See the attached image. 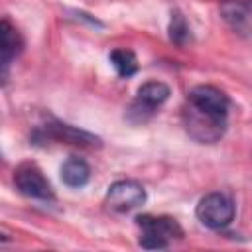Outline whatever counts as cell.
I'll list each match as a JSON object with an SVG mask.
<instances>
[{"label": "cell", "instance_id": "6da1fadb", "mask_svg": "<svg viewBox=\"0 0 252 252\" xmlns=\"http://www.w3.org/2000/svg\"><path fill=\"white\" fill-rule=\"evenodd\" d=\"M185 132L199 144H215L226 132V116L201 108L187 100L181 112Z\"/></svg>", "mask_w": 252, "mask_h": 252}, {"label": "cell", "instance_id": "7a4b0ae2", "mask_svg": "<svg viewBox=\"0 0 252 252\" xmlns=\"http://www.w3.org/2000/svg\"><path fill=\"white\" fill-rule=\"evenodd\" d=\"M136 224L142 230L140 246L148 250H163L173 240L183 236V230L179 222L171 217H152V215H140L136 217Z\"/></svg>", "mask_w": 252, "mask_h": 252}, {"label": "cell", "instance_id": "3957f363", "mask_svg": "<svg viewBox=\"0 0 252 252\" xmlns=\"http://www.w3.org/2000/svg\"><path fill=\"white\" fill-rule=\"evenodd\" d=\"M195 215L203 226L213 228V230H220L232 222L234 203L222 193H209L197 203Z\"/></svg>", "mask_w": 252, "mask_h": 252}, {"label": "cell", "instance_id": "277c9868", "mask_svg": "<svg viewBox=\"0 0 252 252\" xmlns=\"http://www.w3.org/2000/svg\"><path fill=\"white\" fill-rule=\"evenodd\" d=\"M169 98V87L161 81H150L144 83L138 89V96L128 108V118L132 122H146L156 108H159Z\"/></svg>", "mask_w": 252, "mask_h": 252}, {"label": "cell", "instance_id": "5b68a950", "mask_svg": "<svg viewBox=\"0 0 252 252\" xmlns=\"http://www.w3.org/2000/svg\"><path fill=\"white\" fill-rule=\"evenodd\" d=\"M146 201V189L142 187V183L134 181V179H120L114 181L104 197V203L110 211L114 213H128L134 211L138 207H142Z\"/></svg>", "mask_w": 252, "mask_h": 252}, {"label": "cell", "instance_id": "8992f818", "mask_svg": "<svg viewBox=\"0 0 252 252\" xmlns=\"http://www.w3.org/2000/svg\"><path fill=\"white\" fill-rule=\"evenodd\" d=\"M16 189L30 199L37 201H53V189L45 179L43 171L35 163H22L14 171Z\"/></svg>", "mask_w": 252, "mask_h": 252}, {"label": "cell", "instance_id": "52a82bcc", "mask_svg": "<svg viewBox=\"0 0 252 252\" xmlns=\"http://www.w3.org/2000/svg\"><path fill=\"white\" fill-rule=\"evenodd\" d=\"M41 134L49 140H55V142H63V144H69V146H81V148H98L100 146V138L87 132V130H81V128H75L71 124H63V122H49L41 128Z\"/></svg>", "mask_w": 252, "mask_h": 252}, {"label": "cell", "instance_id": "ba28073f", "mask_svg": "<svg viewBox=\"0 0 252 252\" xmlns=\"http://www.w3.org/2000/svg\"><path fill=\"white\" fill-rule=\"evenodd\" d=\"M187 100L201 106V108H207L211 112H217V114H224L228 116V106H230V100L228 96L217 89V87H211V85H197L189 91L187 94Z\"/></svg>", "mask_w": 252, "mask_h": 252}, {"label": "cell", "instance_id": "9c48e42d", "mask_svg": "<svg viewBox=\"0 0 252 252\" xmlns=\"http://www.w3.org/2000/svg\"><path fill=\"white\" fill-rule=\"evenodd\" d=\"M220 16L238 35H252V12L250 4L226 0L220 4Z\"/></svg>", "mask_w": 252, "mask_h": 252}, {"label": "cell", "instance_id": "30bf717a", "mask_svg": "<svg viewBox=\"0 0 252 252\" xmlns=\"http://www.w3.org/2000/svg\"><path fill=\"white\" fill-rule=\"evenodd\" d=\"M61 181L67 185V187H73V189H79V187H85L91 179V167L89 163L83 159V158H77V156H71L63 161L61 169Z\"/></svg>", "mask_w": 252, "mask_h": 252}, {"label": "cell", "instance_id": "8fae6325", "mask_svg": "<svg viewBox=\"0 0 252 252\" xmlns=\"http://www.w3.org/2000/svg\"><path fill=\"white\" fill-rule=\"evenodd\" d=\"M0 30H2V75L6 77L12 59L22 51V37L8 20H2Z\"/></svg>", "mask_w": 252, "mask_h": 252}, {"label": "cell", "instance_id": "7c38bea8", "mask_svg": "<svg viewBox=\"0 0 252 252\" xmlns=\"http://www.w3.org/2000/svg\"><path fill=\"white\" fill-rule=\"evenodd\" d=\"M108 59L120 77L128 79V77L136 75V71H138V59H136L134 51H130V49H112Z\"/></svg>", "mask_w": 252, "mask_h": 252}, {"label": "cell", "instance_id": "4fadbf2b", "mask_svg": "<svg viewBox=\"0 0 252 252\" xmlns=\"http://www.w3.org/2000/svg\"><path fill=\"white\" fill-rule=\"evenodd\" d=\"M167 32H169V39L179 47H183V45H187L191 41V30H189V26H187V22H185L181 12H173L171 14Z\"/></svg>", "mask_w": 252, "mask_h": 252}]
</instances>
